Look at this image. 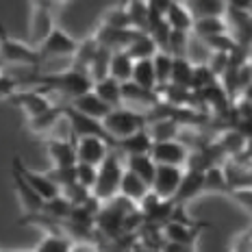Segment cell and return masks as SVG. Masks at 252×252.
I'll return each mask as SVG.
<instances>
[{
    "label": "cell",
    "mask_w": 252,
    "mask_h": 252,
    "mask_svg": "<svg viewBox=\"0 0 252 252\" xmlns=\"http://www.w3.org/2000/svg\"><path fill=\"white\" fill-rule=\"evenodd\" d=\"M124 7H126V11H128L133 29L146 33V31H148V22H150V13H148V7H146V0H124Z\"/></svg>",
    "instance_id": "1f68e13d"
},
{
    "label": "cell",
    "mask_w": 252,
    "mask_h": 252,
    "mask_svg": "<svg viewBox=\"0 0 252 252\" xmlns=\"http://www.w3.org/2000/svg\"><path fill=\"white\" fill-rule=\"evenodd\" d=\"M0 74H2V65H0Z\"/></svg>",
    "instance_id": "816d5d0a"
},
{
    "label": "cell",
    "mask_w": 252,
    "mask_h": 252,
    "mask_svg": "<svg viewBox=\"0 0 252 252\" xmlns=\"http://www.w3.org/2000/svg\"><path fill=\"white\" fill-rule=\"evenodd\" d=\"M202 41H204V46H207L209 50H215V52H233V50H237L241 46V44H237V39H235L228 31L218 33V35H211V37H204Z\"/></svg>",
    "instance_id": "ab89813d"
},
{
    "label": "cell",
    "mask_w": 252,
    "mask_h": 252,
    "mask_svg": "<svg viewBox=\"0 0 252 252\" xmlns=\"http://www.w3.org/2000/svg\"><path fill=\"white\" fill-rule=\"evenodd\" d=\"M72 239L67 233H44V237L39 239V244L35 246L41 252H65L72 250Z\"/></svg>",
    "instance_id": "d6a6232c"
},
{
    "label": "cell",
    "mask_w": 252,
    "mask_h": 252,
    "mask_svg": "<svg viewBox=\"0 0 252 252\" xmlns=\"http://www.w3.org/2000/svg\"><path fill=\"white\" fill-rule=\"evenodd\" d=\"M124 167L130 172H135V174H139L150 185L157 163L152 161V157L148 152H139V155H124Z\"/></svg>",
    "instance_id": "4316f807"
},
{
    "label": "cell",
    "mask_w": 252,
    "mask_h": 252,
    "mask_svg": "<svg viewBox=\"0 0 252 252\" xmlns=\"http://www.w3.org/2000/svg\"><path fill=\"white\" fill-rule=\"evenodd\" d=\"M13 170L18 172V174L22 176L24 181L29 183V185L33 187L41 198H44V200H48V198H52V196H57V193H59V187H57L55 183L50 181V176H48V174H44V172H37V170H31V167H26L22 161L18 159V157H13Z\"/></svg>",
    "instance_id": "4fadbf2b"
},
{
    "label": "cell",
    "mask_w": 252,
    "mask_h": 252,
    "mask_svg": "<svg viewBox=\"0 0 252 252\" xmlns=\"http://www.w3.org/2000/svg\"><path fill=\"white\" fill-rule=\"evenodd\" d=\"M159 102L161 100H159V96H157V89H146V87H141L133 81L122 83V104L124 107L146 115V113H150Z\"/></svg>",
    "instance_id": "52a82bcc"
},
{
    "label": "cell",
    "mask_w": 252,
    "mask_h": 252,
    "mask_svg": "<svg viewBox=\"0 0 252 252\" xmlns=\"http://www.w3.org/2000/svg\"><path fill=\"white\" fill-rule=\"evenodd\" d=\"M200 193H204V178H202V170H191V167H183V178L178 183V189L174 193L172 200L187 204L189 200L198 198Z\"/></svg>",
    "instance_id": "9a60e30c"
},
{
    "label": "cell",
    "mask_w": 252,
    "mask_h": 252,
    "mask_svg": "<svg viewBox=\"0 0 252 252\" xmlns=\"http://www.w3.org/2000/svg\"><path fill=\"white\" fill-rule=\"evenodd\" d=\"M76 46L78 41L55 24V29L46 35V39L37 46V50L41 55V61H44V59H57V57H74Z\"/></svg>",
    "instance_id": "8992f818"
},
{
    "label": "cell",
    "mask_w": 252,
    "mask_h": 252,
    "mask_svg": "<svg viewBox=\"0 0 252 252\" xmlns=\"http://www.w3.org/2000/svg\"><path fill=\"white\" fill-rule=\"evenodd\" d=\"M0 65H41V55L35 46L11 37L0 24Z\"/></svg>",
    "instance_id": "7a4b0ae2"
},
{
    "label": "cell",
    "mask_w": 252,
    "mask_h": 252,
    "mask_svg": "<svg viewBox=\"0 0 252 252\" xmlns=\"http://www.w3.org/2000/svg\"><path fill=\"white\" fill-rule=\"evenodd\" d=\"M74 148H76V161L98 165L107 157V152L113 148V144L98 137V135H83V137L74 139Z\"/></svg>",
    "instance_id": "8fae6325"
},
{
    "label": "cell",
    "mask_w": 252,
    "mask_h": 252,
    "mask_svg": "<svg viewBox=\"0 0 252 252\" xmlns=\"http://www.w3.org/2000/svg\"><path fill=\"white\" fill-rule=\"evenodd\" d=\"M157 50H159V46L155 44V39H152L148 33H137V35H135V39L124 48V52L133 61H137V59H152V55H155Z\"/></svg>",
    "instance_id": "83f0119b"
},
{
    "label": "cell",
    "mask_w": 252,
    "mask_h": 252,
    "mask_svg": "<svg viewBox=\"0 0 252 252\" xmlns=\"http://www.w3.org/2000/svg\"><path fill=\"white\" fill-rule=\"evenodd\" d=\"M130 81L146 89H155L157 87V76H155V67H152L150 59H137L133 61V70H130Z\"/></svg>",
    "instance_id": "4dcf8cb0"
},
{
    "label": "cell",
    "mask_w": 252,
    "mask_h": 252,
    "mask_svg": "<svg viewBox=\"0 0 252 252\" xmlns=\"http://www.w3.org/2000/svg\"><path fill=\"white\" fill-rule=\"evenodd\" d=\"M215 141V146H218L220 150L224 152V157H230L235 155L237 150L246 148V146L250 144V139L246 137V135H241L235 126H224L222 130H220L215 137H211Z\"/></svg>",
    "instance_id": "44dd1931"
},
{
    "label": "cell",
    "mask_w": 252,
    "mask_h": 252,
    "mask_svg": "<svg viewBox=\"0 0 252 252\" xmlns=\"http://www.w3.org/2000/svg\"><path fill=\"white\" fill-rule=\"evenodd\" d=\"M183 178V167L181 165H157L155 174L150 181V189L157 193L159 198L172 200L178 189V183Z\"/></svg>",
    "instance_id": "30bf717a"
},
{
    "label": "cell",
    "mask_w": 252,
    "mask_h": 252,
    "mask_svg": "<svg viewBox=\"0 0 252 252\" xmlns=\"http://www.w3.org/2000/svg\"><path fill=\"white\" fill-rule=\"evenodd\" d=\"M46 152H48V159L52 165H74L76 163L74 139L48 137L46 139Z\"/></svg>",
    "instance_id": "2e32d148"
},
{
    "label": "cell",
    "mask_w": 252,
    "mask_h": 252,
    "mask_svg": "<svg viewBox=\"0 0 252 252\" xmlns=\"http://www.w3.org/2000/svg\"><path fill=\"white\" fill-rule=\"evenodd\" d=\"M98 46H100V44L96 41V37H94V35H89V37H85L83 41H78L76 52H74V57H72V65L87 70L89 63H92V59H94V55H96Z\"/></svg>",
    "instance_id": "d590c367"
},
{
    "label": "cell",
    "mask_w": 252,
    "mask_h": 252,
    "mask_svg": "<svg viewBox=\"0 0 252 252\" xmlns=\"http://www.w3.org/2000/svg\"><path fill=\"white\" fill-rule=\"evenodd\" d=\"M218 81V76L211 72V67L207 65V61L202 63H193V72H191V85L189 89H193V92H198V89L211 85V83Z\"/></svg>",
    "instance_id": "b9f144b4"
},
{
    "label": "cell",
    "mask_w": 252,
    "mask_h": 252,
    "mask_svg": "<svg viewBox=\"0 0 252 252\" xmlns=\"http://www.w3.org/2000/svg\"><path fill=\"white\" fill-rule=\"evenodd\" d=\"M202 178H204V191H211V193L228 191V183H226V176H224L222 165H209L202 172Z\"/></svg>",
    "instance_id": "836d02e7"
},
{
    "label": "cell",
    "mask_w": 252,
    "mask_h": 252,
    "mask_svg": "<svg viewBox=\"0 0 252 252\" xmlns=\"http://www.w3.org/2000/svg\"><path fill=\"white\" fill-rule=\"evenodd\" d=\"M185 4L193 18H202V15H224V9H226L224 0H187Z\"/></svg>",
    "instance_id": "e575fe53"
},
{
    "label": "cell",
    "mask_w": 252,
    "mask_h": 252,
    "mask_svg": "<svg viewBox=\"0 0 252 252\" xmlns=\"http://www.w3.org/2000/svg\"><path fill=\"white\" fill-rule=\"evenodd\" d=\"M63 115H65L67 124H70V130L74 137H83V135H98V137L111 141L115 146V141L109 137V133L104 130L102 126V120H96V118H89V115L76 111V109H72L70 104L67 107H63Z\"/></svg>",
    "instance_id": "9c48e42d"
},
{
    "label": "cell",
    "mask_w": 252,
    "mask_h": 252,
    "mask_svg": "<svg viewBox=\"0 0 252 252\" xmlns=\"http://www.w3.org/2000/svg\"><path fill=\"white\" fill-rule=\"evenodd\" d=\"M228 248L233 252H250L252 250V233L250 228L241 230V233H237L233 237V241L228 244Z\"/></svg>",
    "instance_id": "bcb514c9"
},
{
    "label": "cell",
    "mask_w": 252,
    "mask_h": 252,
    "mask_svg": "<svg viewBox=\"0 0 252 252\" xmlns=\"http://www.w3.org/2000/svg\"><path fill=\"white\" fill-rule=\"evenodd\" d=\"M55 2H57V4H59V7H61V4H65L67 0H55Z\"/></svg>",
    "instance_id": "f907efd6"
},
{
    "label": "cell",
    "mask_w": 252,
    "mask_h": 252,
    "mask_svg": "<svg viewBox=\"0 0 252 252\" xmlns=\"http://www.w3.org/2000/svg\"><path fill=\"white\" fill-rule=\"evenodd\" d=\"M150 146H152V139H150L148 130H146V126L115 141V148H118L120 152H124V155H139V152H148Z\"/></svg>",
    "instance_id": "d4e9b609"
},
{
    "label": "cell",
    "mask_w": 252,
    "mask_h": 252,
    "mask_svg": "<svg viewBox=\"0 0 252 252\" xmlns=\"http://www.w3.org/2000/svg\"><path fill=\"white\" fill-rule=\"evenodd\" d=\"M148 155L152 157L157 165H185L189 148L178 139H165V141H152Z\"/></svg>",
    "instance_id": "ba28073f"
},
{
    "label": "cell",
    "mask_w": 252,
    "mask_h": 252,
    "mask_svg": "<svg viewBox=\"0 0 252 252\" xmlns=\"http://www.w3.org/2000/svg\"><path fill=\"white\" fill-rule=\"evenodd\" d=\"M50 96L52 94H48L41 87H18L11 96L7 98V102L22 109L26 113V118H31V115H37L55 104V100H52Z\"/></svg>",
    "instance_id": "5b68a950"
},
{
    "label": "cell",
    "mask_w": 252,
    "mask_h": 252,
    "mask_svg": "<svg viewBox=\"0 0 252 252\" xmlns=\"http://www.w3.org/2000/svg\"><path fill=\"white\" fill-rule=\"evenodd\" d=\"M202 224L193 222V224H185V222H176V220H165L161 224V233L165 237L163 250H191L196 248L198 235H200Z\"/></svg>",
    "instance_id": "277c9868"
},
{
    "label": "cell",
    "mask_w": 252,
    "mask_h": 252,
    "mask_svg": "<svg viewBox=\"0 0 252 252\" xmlns=\"http://www.w3.org/2000/svg\"><path fill=\"white\" fill-rule=\"evenodd\" d=\"M92 92H96L107 104L111 107H120L122 104V83L115 81L111 76H104L100 81H94Z\"/></svg>",
    "instance_id": "484cf974"
},
{
    "label": "cell",
    "mask_w": 252,
    "mask_h": 252,
    "mask_svg": "<svg viewBox=\"0 0 252 252\" xmlns=\"http://www.w3.org/2000/svg\"><path fill=\"white\" fill-rule=\"evenodd\" d=\"M228 9H237V11H250L252 0H224Z\"/></svg>",
    "instance_id": "681fc988"
},
{
    "label": "cell",
    "mask_w": 252,
    "mask_h": 252,
    "mask_svg": "<svg viewBox=\"0 0 252 252\" xmlns=\"http://www.w3.org/2000/svg\"><path fill=\"white\" fill-rule=\"evenodd\" d=\"M172 0H146V7H148L150 18H163L165 9L170 7Z\"/></svg>",
    "instance_id": "c3c4849f"
},
{
    "label": "cell",
    "mask_w": 252,
    "mask_h": 252,
    "mask_svg": "<svg viewBox=\"0 0 252 252\" xmlns=\"http://www.w3.org/2000/svg\"><path fill=\"white\" fill-rule=\"evenodd\" d=\"M61 118H63V107L61 104H52L46 111L26 118V128L33 135H48Z\"/></svg>",
    "instance_id": "d6986e66"
},
{
    "label": "cell",
    "mask_w": 252,
    "mask_h": 252,
    "mask_svg": "<svg viewBox=\"0 0 252 252\" xmlns=\"http://www.w3.org/2000/svg\"><path fill=\"white\" fill-rule=\"evenodd\" d=\"M226 196L233 200L237 207H241L246 213H250L252 207V187L250 185H239V187H228Z\"/></svg>",
    "instance_id": "7bdbcfd3"
},
{
    "label": "cell",
    "mask_w": 252,
    "mask_h": 252,
    "mask_svg": "<svg viewBox=\"0 0 252 252\" xmlns=\"http://www.w3.org/2000/svg\"><path fill=\"white\" fill-rule=\"evenodd\" d=\"M191 72H193V63L187 59L185 55H172V70H170V83L181 87L191 85Z\"/></svg>",
    "instance_id": "f546056e"
},
{
    "label": "cell",
    "mask_w": 252,
    "mask_h": 252,
    "mask_svg": "<svg viewBox=\"0 0 252 252\" xmlns=\"http://www.w3.org/2000/svg\"><path fill=\"white\" fill-rule=\"evenodd\" d=\"M141 33V31L135 29H113V26H102L96 24V31H94V37L100 46L109 50H124L130 41L135 39V35Z\"/></svg>",
    "instance_id": "5bb4252c"
},
{
    "label": "cell",
    "mask_w": 252,
    "mask_h": 252,
    "mask_svg": "<svg viewBox=\"0 0 252 252\" xmlns=\"http://www.w3.org/2000/svg\"><path fill=\"white\" fill-rule=\"evenodd\" d=\"M130 70H133V59H130L124 50H111L109 76L115 78V81H120V83H124V81H130Z\"/></svg>",
    "instance_id": "f1b7e54d"
},
{
    "label": "cell",
    "mask_w": 252,
    "mask_h": 252,
    "mask_svg": "<svg viewBox=\"0 0 252 252\" xmlns=\"http://www.w3.org/2000/svg\"><path fill=\"white\" fill-rule=\"evenodd\" d=\"M152 67H155V76H157V85L170 81V70H172V55L167 50H157L152 55Z\"/></svg>",
    "instance_id": "f35d334b"
},
{
    "label": "cell",
    "mask_w": 252,
    "mask_h": 252,
    "mask_svg": "<svg viewBox=\"0 0 252 252\" xmlns=\"http://www.w3.org/2000/svg\"><path fill=\"white\" fill-rule=\"evenodd\" d=\"M109 59H111V50L104 48V46H98L96 55H94V59L87 67V74L92 81H100V78L109 76Z\"/></svg>",
    "instance_id": "74e56055"
},
{
    "label": "cell",
    "mask_w": 252,
    "mask_h": 252,
    "mask_svg": "<svg viewBox=\"0 0 252 252\" xmlns=\"http://www.w3.org/2000/svg\"><path fill=\"white\" fill-rule=\"evenodd\" d=\"M18 87H20V83L13 76H9L7 72H2L0 74V100H7Z\"/></svg>",
    "instance_id": "7dc6e473"
},
{
    "label": "cell",
    "mask_w": 252,
    "mask_h": 252,
    "mask_svg": "<svg viewBox=\"0 0 252 252\" xmlns=\"http://www.w3.org/2000/svg\"><path fill=\"white\" fill-rule=\"evenodd\" d=\"M148 189H150V185L144 181V178L124 167V170H122V176H120L118 193H122L124 198H128V200H133V202H139L141 196H144Z\"/></svg>",
    "instance_id": "7402d4cb"
},
{
    "label": "cell",
    "mask_w": 252,
    "mask_h": 252,
    "mask_svg": "<svg viewBox=\"0 0 252 252\" xmlns=\"http://www.w3.org/2000/svg\"><path fill=\"white\" fill-rule=\"evenodd\" d=\"M46 174L50 176V181L55 183L61 191V187H67L76 181V163L74 165H52Z\"/></svg>",
    "instance_id": "60d3db41"
},
{
    "label": "cell",
    "mask_w": 252,
    "mask_h": 252,
    "mask_svg": "<svg viewBox=\"0 0 252 252\" xmlns=\"http://www.w3.org/2000/svg\"><path fill=\"white\" fill-rule=\"evenodd\" d=\"M146 130H148L152 141H165V139H176L181 124L170 115H155V118L146 120Z\"/></svg>",
    "instance_id": "ac0fdd59"
},
{
    "label": "cell",
    "mask_w": 252,
    "mask_h": 252,
    "mask_svg": "<svg viewBox=\"0 0 252 252\" xmlns=\"http://www.w3.org/2000/svg\"><path fill=\"white\" fill-rule=\"evenodd\" d=\"M187 41H189V33H185V31H170V37H167V46L165 50L170 52V55H185L187 50Z\"/></svg>",
    "instance_id": "f6af8a7d"
},
{
    "label": "cell",
    "mask_w": 252,
    "mask_h": 252,
    "mask_svg": "<svg viewBox=\"0 0 252 252\" xmlns=\"http://www.w3.org/2000/svg\"><path fill=\"white\" fill-rule=\"evenodd\" d=\"M163 18H165V22L170 24V29H174V31H185V33H189V31H191L193 15L189 13V9H187L185 2L172 0L170 7L165 9Z\"/></svg>",
    "instance_id": "cb8c5ba5"
},
{
    "label": "cell",
    "mask_w": 252,
    "mask_h": 252,
    "mask_svg": "<svg viewBox=\"0 0 252 252\" xmlns=\"http://www.w3.org/2000/svg\"><path fill=\"white\" fill-rule=\"evenodd\" d=\"M96 176H98V165L76 161V183H81L83 187H87L89 191H92L94 183H96Z\"/></svg>",
    "instance_id": "ee69618b"
},
{
    "label": "cell",
    "mask_w": 252,
    "mask_h": 252,
    "mask_svg": "<svg viewBox=\"0 0 252 252\" xmlns=\"http://www.w3.org/2000/svg\"><path fill=\"white\" fill-rule=\"evenodd\" d=\"M98 24L113 26V29H133V24H130V18H128V11H126L124 2L118 4V7H109L107 11L100 15Z\"/></svg>",
    "instance_id": "8d00e7d4"
},
{
    "label": "cell",
    "mask_w": 252,
    "mask_h": 252,
    "mask_svg": "<svg viewBox=\"0 0 252 252\" xmlns=\"http://www.w3.org/2000/svg\"><path fill=\"white\" fill-rule=\"evenodd\" d=\"M70 107L76 109V111H81V113H85V115H89V118H96V120H102L104 115L113 109L111 104H107L96 92H92V89L85 92V94H81V96L72 98Z\"/></svg>",
    "instance_id": "e0dca14e"
},
{
    "label": "cell",
    "mask_w": 252,
    "mask_h": 252,
    "mask_svg": "<svg viewBox=\"0 0 252 252\" xmlns=\"http://www.w3.org/2000/svg\"><path fill=\"white\" fill-rule=\"evenodd\" d=\"M224 31H228L224 15H202V18H193L189 33L198 39H204V37H211V35L224 33Z\"/></svg>",
    "instance_id": "603a6c76"
},
{
    "label": "cell",
    "mask_w": 252,
    "mask_h": 252,
    "mask_svg": "<svg viewBox=\"0 0 252 252\" xmlns=\"http://www.w3.org/2000/svg\"><path fill=\"white\" fill-rule=\"evenodd\" d=\"M122 170H124V161H122V157H120V150L113 146V148L107 152V157L98 163V176L92 187V193L100 202H107L109 198H113L115 193H118Z\"/></svg>",
    "instance_id": "6da1fadb"
},
{
    "label": "cell",
    "mask_w": 252,
    "mask_h": 252,
    "mask_svg": "<svg viewBox=\"0 0 252 252\" xmlns=\"http://www.w3.org/2000/svg\"><path fill=\"white\" fill-rule=\"evenodd\" d=\"M55 11L52 7H44V4H31V46H37L46 39V35L55 29Z\"/></svg>",
    "instance_id": "7c38bea8"
},
{
    "label": "cell",
    "mask_w": 252,
    "mask_h": 252,
    "mask_svg": "<svg viewBox=\"0 0 252 252\" xmlns=\"http://www.w3.org/2000/svg\"><path fill=\"white\" fill-rule=\"evenodd\" d=\"M13 174V187H15V193H18V198H20V202H22V209L26 213H37L44 209V198L39 196L37 191H35L33 187L29 185V183L24 181L22 176L18 174V172H11Z\"/></svg>",
    "instance_id": "ffe728a7"
},
{
    "label": "cell",
    "mask_w": 252,
    "mask_h": 252,
    "mask_svg": "<svg viewBox=\"0 0 252 252\" xmlns=\"http://www.w3.org/2000/svg\"><path fill=\"white\" fill-rule=\"evenodd\" d=\"M102 126L109 133V137L113 141H118V139L126 137V135L135 133V130L144 128L146 115L139 113V111H133V109L124 107V104H120V107H113L111 111L102 118Z\"/></svg>",
    "instance_id": "3957f363"
}]
</instances>
